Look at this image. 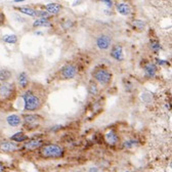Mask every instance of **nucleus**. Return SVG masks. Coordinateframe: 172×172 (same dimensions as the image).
Masks as SVG:
<instances>
[{
	"label": "nucleus",
	"mask_w": 172,
	"mask_h": 172,
	"mask_svg": "<svg viewBox=\"0 0 172 172\" xmlns=\"http://www.w3.org/2000/svg\"><path fill=\"white\" fill-rule=\"evenodd\" d=\"M23 100L25 101V111L27 112H36L43 105L42 98L34 89H26L23 94Z\"/></svg>",
	"instance_id": "obj_1"
},
{
	"label": "nucleus",
	"mask_w": 172,
	"mask_h": 172,
	"mask_svg": "<svg viewBox=\"0 0 172 172\" xmlns=\"http://www.w3.org/2000/svg\"><path fill=\"white\" fill-rule=\"evenodd\" d=\"M40 154L43 158H52V159H57L64 156V149L59 144H45L41 148Z\"/></svg>",
	"instance_id": "obj_2"
},
{
	"label": "nucleus",
	"mask_w": 172,
	"mask_h": 172,
	"mask_svg": "<svg viewBox=\"0 0 172 172\" xmlns=\"http://www.w3.org/2000/svg\"><path fill=\"white\" fill-rule=\"evenodd\" d=\"M93 78H94L95 82L100 83L103 86H107L112 82L113 75L109 70L105 69V68H100V69L95 70L93 72Z\"/></svg>",
	"instance_id": "obj_3"
},
{
	"label": "nucleus",
	"mask_w": 172,
	"mask_h": 172,
	"mask_svg": "<svg viewBox=\"0 0 172 172\" xmlns=\"http://www.w3.org/2000/svg\"><path fill=\"white\" fill-rule=\"evenodd\" d=\"M16 88L13 83L3 82L0 84V98L4 100H13L16 96Z\"/></svg>",
	"instance_id": "obj_4"
},
{
	"label": "nucleus",
	"mask_w": 172,
	"mask_h": 172,
	"mask_svg": "<svg viewBox=\"0 0 172 172\" xmlns=\"http://www.w3.org/2000/svg\"><path fill=\"white\" fill-rule=\"evenodd\" d=\"M78 74V68L73 64H68L61 69L59 71V78L63 80L74 79Z\"/></svg>",
	"instance_id": "obj_5"
},
{
	"label": "nucleus",
	"mask_w": 172,
	"mask_h": 172,
	"mask_svg": "<svg viewBox=\"0 0 172 172\" xmlns=\"http://www.w3.org/2000/svg\"><path fill=\"white\" fill-rule=\"evenodd\" d=\"M111 43H112V39L108 35H100L96 39V46L100 50H107V49H109V47L111 46Z\"/></svg>",
	"instance_id": "obj_6"
},
{
	"label": "nucleus",
	"mask_w": 172,
	"mask_h": 172,
	"mask_svg": "<svg viewBox=\"0 0 172 172\" xmlns=\"http://www.w3.org/2000/svg\"><path fill=\"white\" fill-rule=\"evenodd\" d=\"M18 149V146L14 141H4L0 144V151L4 152V153H13L16 152Z\"/></svg>",
	"instance_id": "obj_7"
},
{
	"label": "nucleus",
	"mask_w": 172,
	"mask_h": 172,
	"mask_svg": "<svg viewBox=\"0 0 172 172\" xmlns=\"http://www.w3.org/2000/svg\"><path fill=\"white\" fill-rule=\"evenodd\" d=\"M18 83L21 89H28L30 85V77L26 72H21L18 76Z\"/></svg>",
	"instance_id": "obj_8"
},
{
	"label": "nucleus",
	"mask_w": 172,
	"mask_h": 172,
	"mask_svg": "<svg viewBox=\"0 0 172 172\" xmlns=\"http://www.w3.org/2000/svg\"><path fill=\"white\" fill-rule=\"evenodd\" d=\"M111 57H113L116 61H123L124 53H123V47L121 45H115L113 48L111 49Z\"/></svg>",
	"instance_id": "obj_9"
},
{
	"label": "nucleus",
	"mask_w": 172,
	"mask_h": 172,
	"mask_svg": "<svg viewBox=\"0 0 172 172\" xmlns=\"http://www.w3.org/2000/svg\"><path fill=\"white\" fill-rule=\"evenodd\" d=\"M6 122L11 127H18V126H20L22 124L23 120H22L21 116L16 115V114H13V115H9L6 118Z\"/></svg>",
	"instance_id": "obj_10"
},
{
	"label": "nucleus",
	"mask_w": 172,
	"mask_h": 172,
	"mask_svg": "<svg viewBox=\"0 0 172 172\" xmlns=\"http://www.w3.org/2000/svg\"><path fill=\"white\" fill-rule=\"evenodd\" d=\"M42 146H43V140H41V139H31L24 144V148L26 150H29V151H32V150H36Z\"/></svg>",
	"instance_id": "obj_11"
},
{
	"label": "nucleus",
	"mask_w": 172,
	"mask_h": 172,
	"mask_svg": "<svg viewBox=\"0 0 172 172\" xmlns=\"http://www.w3.org/2000/svg\"><path fill=\"white\" fill-rule=\"evenodd\" d=\"M105 138L107 140V142L109 144H111V146H116L119 142V140H120L118 134L116 133L115 131H109L108 133L105 134Z\"/></svg>",
	"instance_id": "obj_12"
},
{
	"label": "nucleus",
	"mask_w": 172,
	"mask_h": 172,
	"mask_svg": "<svg viewBox=\"0 0 172 172\" xmlns=\"http://www.w3.org/2000/svg\"><path fill=\"white\" fill-rule=\"evenodd\" d=\"M144 70L146 76H148V77H154L155 75H156L157 71H158V68L153 63H148V64L144 65Z\"/></svg>",
	"instance_id": "obj_13"
},
{
	"label": "nucleus",
	"mask_w": 172,
	"mask_h": 172,
	"mask_svg": "<svg viewBox=\"0 0 172 172\" xmlns=\"http://www.w3.org/2000/svg\"><path fill=\"white\" fill-rule=\"evenodd\" d=\"M116 9H117V11H118L120 14H122V16H129L131 13V7L129 6V4H127V3H118L117 5H116Z\"/></svg>",
	"instance_id": "obj_14"
},
{
	"label": "nucleus",
	"mask_w": 172,
	"mask_h": 172,
	"mask_svg": "<svg viewBox=\"0 0 172 172\" xmlns=\"http://www.w3.org/2000/svg\"><path fill=\"white\" fill-rule=\"evenodd\" d=\"M45 9L50 14H57L59 11H62V5L59 3H49L45 6Z\"/></svg>",
	"instance_id": "obj_15"
},
{
	"label": "nucleus",
	"mask_w": 172,
	"mask_h": 172,
	"mask_svg": "<svg viewBox=\"0 0 172 172\" xmlns=\"http://www.w3.org/2000/svg\"><path fill=\"white\" fill-rule=\"evenodd\" d=\"M29 139V136L27 134H25L24 132H18V133L13 134V136L11 137V141H14V142H24Z\"/></svg>",
	"instance_id": "obj_16"
},
{
	"label": "nucleus",
	"mask_w": 172,
	"mask_h": 172,
	"mask_svg": "<svg viewBox=\"0 0 172 172\" xmlns=\"http://www.w3.org/2000/svg\"><path fill=\"white\" fill-rule=\"evenodd\" d=\"M13 77V74L9 70L7 69H1L0 70V82H8V80H11Z\"/></svg>",
	"instance_id": "obj_17"
},
{
	"label": "nucleus",
	"mask_w": 172,
	"mask_h": 172,
	"mask_svg": "<svg viewBox=\"0 0 172 172\" xmlns=\"http://www.w3.org/2000/svg\"><path fill=\"white\" fill-rule=\"evenodd\" d=\"M16 9H18L20 13L27 14L29 16H37V11H35L34 8L29 7V6H25V7H16Z\"/></svg>",
	"instance_id": "obj_18"
},
{
	"label": "nucleus",
	"mask_w": 172,
	"mask_h": 172,
	"mask_svg": "<svg viewBox=\"0 0 172 172\" xmlns=\"http://www.w3.org/2000/svg\"><path fill=\"white\" fill-rule=\"evenodd\" d=\"M39 116H37V115H32V114H27V115H24L23 116V120H24V122L26 124H35V123H37L38 122V120H39Z\"/></svg>",
	"instance_id": "obj_19"
},
{
	"label": "nucleus",
	"mask_w": 172,
	"mask_h": 172,
	"mask_svg": "<svg viewBox=\"0 0 172 172\" xmlns=\"http://www.w3.org/2000/svg\"><path fill=\"white\" fill-rule=\"evenodd\" d=\"M51 23L48 21V18H38L34 22L33 27L37 28V27H50Z\"/></svg>",
	"instance_id": "obj_20"
},
{
	"label": "nucleus",
	"mask_w": 172,
	"mask_h": 172,
	"mask_svg": "<svg viewBox=\"0 0 172 172\" xmlns=\"http://www.w3.org/2000/svg\"><path fill=\"white\" fill-rule=\"evenodd\" d=\"M88 93H89L91 96H94L98 93V84L95 81H90L89 85H88Z\"/></svg>",
	"instance_id": "obj_21"
},
{
	"label": "nucleus",
	"mask_w": 172,
	"mask_h": 172,
	"mask_svg": "<svg viewBox=\"0 0 172 172\" xmlns=\"http://www.w3.org/2000/svg\"><path fill=\"white\" fill-rule=\"evenodd\" d=\"M3 41L5 42V43H8V44H16L18 42V37L16 35H13V34H9V35H4L2 37Z\"/></svg>",
	"instance_id": "obj_22"
},
{
	"label": "nucleus",
	"mask_w": 172,
	"mask_h": 172,
	"mask_svg": "<svg viewBox=\"0 0 172 172\" xmlns=\"http://www.w3.org/2000/svg\"><path fill=\"white\" fill-rule=\"evenodd\" d=\"M132 25H133L134 28L137 29V30H144V29L146 28V23H144V21H140V20H135V21H133Z\"/></svg>",
	"instance_id": "obj_23"
},
{
	"label": "nucleus",
	"mask_w": 172,
	"mask_h": 172,
	"mask_svg": "<svg viewBox=\"0 0 172 172\" xmlns=\"http://www.w3.org/2000/svg\"><path fill=\"white\" fill-rule=\"evenodd\" d=\"M151 47H152V50H154L155 52L160 51V49H161V45H160V43L158 41H152Z\"/></svg>",
	"instance_id": "obj_24"
},
{
	"label": "nucleus",
	"mask_w": 172,
	"mask_h": 172,
	"mask_svg": "<svg viewBox=\"0 0 172 172\" xmlns=\"http://www.w3.org/2000/svg\"><path fill=\"white\" fill-rule=\"evenodd\" d=\"M37 16H40V18H48L49 13L46 11H37Z\"/></svg>",
	"instance_id": "obj_25"
},
{
	"label": "nucleus",
	"mask_w": 172,
	"mask_h": 172,
	"mask_svg": "<svg viewBox=\"0 0 172 172\" xmlns=\"http://www.w3.org/2000/svg\"><path fill=\"white\" fill-rule=\"evenodd\" d=\"M136 144V141L135 140H129V141H126L124 144V146L125 148H132Z\"/></svg>",
	"instance_id": "obj_26"
},
{
	"label": "nucleus",
	"mask_w": 172,
	"mask_h": 172,
	"mask_svg": "<svg viewBox=\"0 0 172 172\" xmlns=\"http://www.w3.org/2000/svg\"><path fill=\"white\" fill-rule=\"evenodd\" d=\"M100 1L103 3H105L108 7H112V6H113V1H112V0H100Z\"/></svg>",
	"instance_id": "obj_27"
},
{
	"label": "nucleus",
	"mask_w": 172,
	"mask_h": 172,
	"mask_svg": "<svg viewBox=\"0 0 172 172\" xmlns=\"http://www.w3.org/2000/svg\"><path fill=\"white\" fill-rule=\"evenodd\" d=\"M5 22V16H4V13H0V25H3Z\"/></svg>",
	"instance_id": "obj_28"
},
{
	"label": "nucleus",
	"mask_w": 172,
	"mask_h": 172,
	"mask_svg": "<svg viewBox=\"0 0 172 172\" xmlns=\"http://www.w3.org/2000/svg\"><path fill=\"white\" fill-rule=\"evenodd\" d=\"M0 172H5V165L0 162Z\"/></svg>",
	"instance_id": "obj_29"
},
{
	"label": "nucleus",
	"mask_w": 172,
	"mask_h": 172,
	"mask_svg": "<svg viewBox=\"0 0 172 172\" xmlns=\"http://www.w3.org/2000/svg\"><path fill=\"white\" fill-rule=\"evenodd\" d=\"M157 62L159 63V65H167L168 62H164V61H160V59H157Z\"/></svg>",
	"instance_id": "obj_30"
},
{
	"label": "nucleus",
	"mask_w": 172,
	"mask_h": 172,
	"mask_svg": "<svg viewBox=\"0 0 172 172\" xmlns=\"http://www.w3.org/2000/svg\"><path fill=\"white\" fill-rule=\"evenodd\" d=\"M23 1H24V0H13V2H16V3H18V2H23Z\"/></svg>",
	"instance_id": "obj_31"
},
{
	"label": "nucleus",
	"mask_w": 172,
	"mask_h": 172,
	"mask_svg": "<svg viewBox=\"0 0 172 172\" xmlns=\"http://www.w3.org/2000/svg\"><path fill=\"white\" fill-rule=\"evenodd\" d=\"M126 172H129V171H126Z\"/></svg>",
	"instance_id": "obj_32"
}]
</instances>
